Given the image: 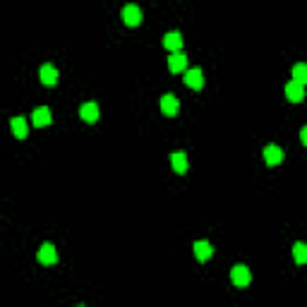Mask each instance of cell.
Segmentation results:
<instances>
[{"instance_id":"cell-15","label":"cell","mask_w":307,"mask_h":307,"mask_svg":"<svg viewBox=\"0 0 307 307\" xmlns=\"http://www.w3.org/2000/svg\"><path fill=\"white\" fill-rule=\"evenodd\" d=\"M293 82H298V84L305 87V84H307V65L298 63L295 67H293Z\"/></svg>"},{"instance_id":"cell-13","label":"cell","mask_w":307,"mask_h":307,"mask_svg":"<svg viewBox=\"0 0 307 307\" xmlns=\"http://www.w3.org/2000/svg\"><path fill=\"white\" fill-rule=\"evenodd\" d=\"M286 96H288V101H293V103L302 101V84L288 82V84H286Z\"/></svg>"},{"instance_id":"cell-10","label":"cell","mask_w":307,"mask_h":307,"mask_svg":"<svg viewBox=\"0 0 307 307\" xmlns=\"http://www.w3.org/2000/svg\"><path fill=\"white\" fill-rule=\"evenodd\" d=\"M211 254H214L211 243H206V240H199V243H195V257H197L199 262H206Z\"/></svg>"},{"instance_id":"cell-2","label":"cell","mask_w":307,"mask_h":307,"mask_svg":"<svg viewBox=\"0 0 307 307\" xmlns=\"http://www.w3.org/2000/svg\"><path fill=\"white\" fill-rule=\"evenodd\" d=\"M161 110H163V115H178V110H180V101H178V96L175 94H166L161 99Z\"/></svg>"},{"instance_id":"cell-9","label":"cell","mask_w":307,"mask_h":307,"mask_svg":"<svg viewBox=\"0 0 307 307\" xmlns=\"http://www.w3.org/2000/svg\"><path fill=\"white\" fill-rule=\"evenodd\" d=\"M79 115L84 123H96L99 120V106L96 103H84L82 108H79Z\"/></svg>"},{"instance_id":"cell-11","label":"cell","mask_w":307,"mask_h":307,"mask_svg":"<svg viewBox=\"0 0 307 307\" xmlns=\"http://www.w3.org/2000/svg\"><path fill=\"white\" fill-rule=\"evenodd\" d=\"M171 166L175 168V173H185L187 171V156H185V151H173L171 154Z\"/></svg>"},{"instance_id":"cell-8","label":"cell","mask_w":307,"mask_h":307,"mask_svg":"<svg viewBox=\"0 0 307 307\" xmlns=\"http://www.w3.org/2000/svg\"><path fill=\"white\" fill-rule=\"evenodd\" d=\"M163 46L171 51V53H180V46H182V36L178 32H168L163 39Z\"/></svg>"},{"instance_id":"cell-18","label":"cell","mask_w":307,"mask_h":307,"mask_svg":"<svg viewBox=\"0 0 307 307\" xmlns=\"http://www.w3.org/2000/svg\"><path fill=\"white\" fill-rule=\"evenodd\" d=\"M300 139H302V144L307 147V125L302 127V130H300Z\"/></svg>"},{"instance_id":"cell-17","label":"cell","mask_w":307,"mask_h":307,"mask_svg":"<svg viewBox=\"0 0 307 307\" xmlns=\"http://www.w3.org/2000/svg\"><path fill=\"white\" fill-rule=\"evenodd\" d=\"M10 125H12V132H15V137H19V139H24V137H27V132H29V130H27V123H24V118H12V123H10Z\"/></svg>"},{"instance_id":"cell-4","label":"cell","mask_w":307,"mask_h":307,"mask_svg":"<svg viewBox=\"0 0 307 307\" xmlns=\"http://www.w3.org/2000/svg\"><path fill=\"white\" fill-rule=\"evenodd\" d=\"M39 262L41 264H55L58 262V250H55L51 243L46 245H41V250H39Z\"/></svg>"},{"instance_id":"cell-16","label":"cell","mask_w":307,"mask_h":307,"mask_svg":"<svg viewBox=\"0 0 307 307\" xmlns=\"http://www.w3.org/2000/svg\"><path fill=\"white\" fill-rule=\"evenodd\" d=\"M293 257L298 264H307V245L305 243H295L293 245Z\"/></svg>"},{"instance_id":"cell-14","label":"cell","mask_w":307,"mask_h":307,"mask_svg":"<svg viewBox=\"0 0 307 307\" xmlns=\"http://www.w3.org/2000/svg\"><path fill=\"white\" fill-rule=\"evenodd\" d=\"M51 123V110L46 108V106H39V108L34 110V125L36 127H43Z\"/></svg>"},{"instance_id":"cell-7","label":"cell","mask_w":307,"mask_h":307,"mask_svg":"<svg viewBox=\"0 0 307 307\" xmlns=\"http://www.w3.org/2000/svg\"><path fill=\"white\" fill-rule=\"evenodd\" d=\"M185 84H187L190 89H202V84H204L202 70H199V67H192V70H187V75H185Z\"/></svg>"},{"instance_id":"cell-1","label":"cell","mask_w":307,"mask_h":307,"mask_svg":"<svg viewBox=\"0 0 307 307\" xmlns=\"http://www.w3.org/2000/svg\"><path fill=\"white\" fill-rule=\"evenodd\" d=\"M230 278H233V284H235L238 288H243V286H250V281H252V274H250V269H247V267L238 264V267L230 271Z\"/></svg>"},{"instance_id":"cell-5","label":"cell","mask_w":307,"mask_h":307,"mask_svg":"<svg viewBox=\"0 0 307 307\" xmlns=\"http://www.w3.org/2000/svg\"><path fill=\"white\" fill-rule=\"evenodd\" d=\"M39 77H41V82H43L46 87L58 84V70H55L53 65H43V67L39 70Z\"/></svg>"},{"instance_id":"cell-6","label":"cell","mask_w":307,"mask_h":307,"mask_svg":"<svg viewBox=\"0 0 307 307\" xmlns=\"http://www.w3.org/2000/svg\"><path fill=\"white\" fill-rule=\"evenodd\" d=\"M264 161H267L269 166H276L284 161V151H281V147H276V144H269L267 149H264Z\"/></svg>"},{"instance_id":"cell-3","label":"cell","mask_w":307,"mask_h":307,"mask_svg":"<svg viewBox=\"0 0 307 307\" xmlns=\"http://www.w3.org/2000/svg\"><path fill=\"white\" fill-rule=\"evenodd\" d=\"M123 19H125L127 27H137V24H142V10L137 8V5H125Z\"/></svg>"},{"instance_id":"cell-12","label":"cell","mask_w":307,"mask_h":307,"mask_svg":"<svg viewBox=\"0 0 307 307\" xmlns=\"http://www.w3.org/2000/svg\"><path fill=\"white\" fill-rule=\"evenodd\" d=\"M185 65H187V58L182 53H171V58H168V70L171 72H182L185 70Z\"/></svg>"}]
</instances>
